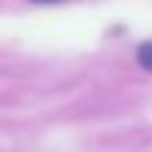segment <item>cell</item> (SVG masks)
Here are the masks:
<instances>
[{
	"instance_id": "6da1fadb",
	"label": "cell",
	"mask_w": 152,
	"mask_h": 152,
	"mask_svg": "<svg viewBox=\"0 0 152 152\" xmlns=\"http://www.w3.org/2000/svg\"><path fill=\"white\" fill-rule=\"evenodd\" d=\"M137 58H140V64L145 66L147 71H152V41H145V43L140 46V51H137Z\"/></svg>"
},
{
	"instance_id": "7a4b0ae2",
	"label": "cell",
	"mask_w": 152,
	"mask_h": 152,
	"mask_svg": "<svg viewBox=\"0 0 152 152\" xmlns=\"http://www.w3.org/2000/svg\"><path fill=\"white\" fill-rule=\"evenodd\" d=\"M36 3H41V0H36Z\"/></svg>"
}]
</instances>
